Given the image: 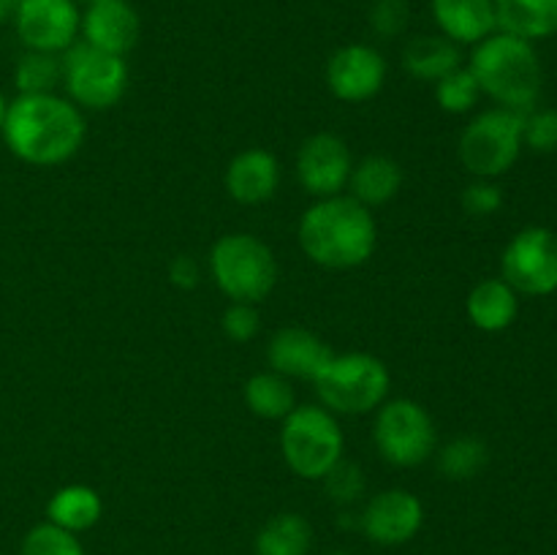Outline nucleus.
<instances>
[{"label":"nucleus","mask_w":557,"mask_h":555,"mask_svg":"<svg viewBox=\"0 0 557 555\" xmlns=\"http://www.w3.org/2000/svg\"><path fill=\"white\" fill-rule=\"evenodd\" d=\"M321 406L337 417H362L373 414L389 400L392 373L386 362L368 351L332 354L313 381Z\"/></svg>","instance_id":"20e7f679"},{"label":"nucleus","mask_w":557,"mask_h":555,"mask_svg":"<svg viewBox=\"0 0 557 555\" xmlns=\"http://www.w3.org/2000/svg\"><path fill=\"white\" fill-rule=\"evenodd\" d=\"M14 85L20 96H41L54 92L63 85V58L52 52H33L25 49L14 65Z\"/></svg>","instance_id":"bb28decb"},{"label":"nucleus","mask_w":557,"mask_h":555,"mask_svg":"<svg viewBox=\"0 0 557 555\" xmlns=\"http://www.w3.org/2000/svg\"><path fill=\"white\" fill-rule=\"evenodd\" d=\"M504 207V190L495 180H476L462 190V210L471 218H493Z\"/></svg>","instance_id":"473e14b6"},{"label":"nucleus","mask_w":557,"mask_h":555,"mask_svg":"<svg viewBox=\"0 0 557 555\" xmlns=\"http://www.w3.org/2000/svg\"><path fill=\"white\" fill-rule=\"evenodd\" d=\"M373 444L381 460L395 468H417L438 449V430L422 403L395 397L375 408Z\"/></svg>","instance_id":"6e6552de"},{"label":"nucleus","mask_w":557,"mask_h":555,"mask_svg":"<svg viewBox=\"0 0 557 555\" xmlns=\"http://www.w3.org/2000/svg\"><path fill=\"white\" fill-rule=\"evenodd\" d=\"M103 517V498L90 484H65L47 501V520L71 533H85Z\"/></svg>","instance_id":"412c9836"},{"label":"nucleus","mask_w":557,"mask_h":555,"mask_svg":"<svg viewBox=\"0 0 557 555\" xmlns=\"http://www.w3.org/2000/svg\"><path fill=\"white\" fill-rule=\"evenodd\" d=\"M498 30L525 41L557 36V0H495Z\"/></svg>","instance_id":"4be33fe9"},{"label":"nucleus","mask_w":557,"mask_h":555,"mask_svg":"<svg viewBox=\"0 0 557 555\" xmlns=\"http://www.w3.org/2000/svg\"><path fill=\"white\" fill-rule=\"evenodd\" d=\"M297 180L313 199L337 196L348 188L354 158L346 141L330 131L308 136L297 152Z\"/></svg>","instance_id":"4468645a"},{"label":"nucleus","mask_w":557,"mask_h":555,"mask_svg":"<svg viewBox=\"0 0 557 555\" xmlns=\"http://www.w3.org/2000/svg\"><path fill=\"white\" fill-rule=\"evenodd\" d=\"M389 65L370 44H346L326 60V87L343 103H364L379 96L386 85Z\"/></svg>","instance_id":"ddd939ff"},{"label":"nucleus","mask_w":557,"mask_h":555,"mask_svg":"<svg viewBox=\"0 0 557 555\" xmlns=\"http://www.w3.org/2000/svg\"><path fill=\"white\" fill-rule=\"evenodd\" d=\"M411 22L408 0H373L370 5V27L379 38H397Z\"/></svg>","instance_id":"2f4dec72"},{"label":"nucleus","mask_w":557,"mask_h":555,"mask_svg":"<svg viewBox=\"0 0 557 555\" xmlns=\"http://www.w3.org/2000/svg\"><path fill=\"white\" fill-rule=\"evenodd\" d=\"M430 11L441 36L457 47H476L482 38L498 30L495 0H430Z\"/></svg>","instance_id":"a211bd4d"},{"label":"nucleus","mask_w":557,"mask_h":555,"mask_svg":"<svg viewBox=\"0 0 557 555\" xmlns=\"http://www.w3.org/2000/svg\"><path fill=\"white\" fill-rule=\"evenodd\" d=\"M169 281H172V286H177L180 292H190V288H196L201 283V267L199 261L194 259V256H174L172 264H169Z\"/></svg>","instance_id":"f704fd0d"},{"label":"nucleus","mask_w":557,"mask_h":555,"mask_svg":"<svg viewBox=\"0 0 557 555\" xmlns=\"http://www.w3.org/2000/svg\"><path fill=\"white\" fill-rule=\"evenodd\" d=\"M403 188V166L395 158L384 152L364 156L362 161H354L348 190L354 199L364 207H384L400 194Z\"/></svg>","instance_id":"aec40b11"},{"label":"nucleus","mask_w":557,"mask_h":555,"mask_svg":"<svg viewBox=\"0 0 557 555\" xmlns=\"http://www.w3.org/2000/svg\"><path fill=\"white\" fill-rule=\"evenodd\" d=\"M479 98H482V87H479L476 76L471 74L468 65L449 71L435 82V101L446 114H468L476 109Z\"/></svg>","instance_id":"cd10ccee"},{"label":"nucleus","mask_w":557,"mask_h":555,"mask_svg":"<svg viewBox=\"0 0 557 555\" xmlns=\"http://www.w3.org/2000/svg\"><path fill=\"white\" fill-rule=\"evenodd\" d=\"M20 555H87L79 536L52 522H38L22 536Z\"/></svg>","instance_id":"c85d7f7f"},{"label":"nucleus","mask_w":557,"mask_h":555,"mask_svg":"<svg viewBox=\"0 0 557 555\" xmlns=\"http://www.w3.org/2000/svg\"><path fill=\"white\" fill-rule=\"evenodd\" d=\"M5 109H9V101H5L3 90H0V131H3V123H5Z\"/></svg>","instance_id":"e433bc0d"},{"label":"nucleus","mask_w":557,"mask_h":555,"mask_svg":"<svg viewBox=\"0 0 557 555\" xmlns=\"http://www.w3.org/2000/svg\"><path fill=\"white\" fill-rule=\"evenodd\" d=\"M500 278L525 297L557 292V234L547 226H525L500 254Z\"/></svg>","instance_id":"9d476101"},{"label":"nucleus","mask_w":557,"mask_h":555,"mask_svg":"<svg viewBox=\"0 0 557 555\" xmlns=\"http://www.w3.org/2000/svg\"><path fill=\"white\" fill-rule=\"evenodd\" d=\"M332 348L315 332L302 326H283L267 343V362L270 370L286 379H302L313 384L315 375L332 359Z\"/></svg>","instance_id":"2eb2a0df"},{"label":"nucleus","mask_w":557,"mask_h":555,"mask_svg":"<svg viewBox=\"0 0 557 555\" xmlns=\"http://www.w3.org/2000/svg\"><path fill=\"white\" fill-rule=\"evenodd\" d=\"M522 123L525 114L493 107L479 112L462 128L457 156L462 169L476 180H498L509 172L522 152Z\"/></svg>","instance_id":"0eeeda50"},{"label":"nucleus","mask_w":557,"mask_h":555,"mask_svg":"<svg viewBox=\"0 0 557 555\" xmlns=\"http://www.w3.org/2000/svg\"><path fill=\"white\" fill-rule=\"evenodd\" d=\"M435 462L438 471L451 482H468L479 477L490 462V449L476 435H457L449 444L435 449Z\"/></svg>","instance_id":"a878e982"},{"label":"nucleus","mask_w":557,"mask_h":555,"mask_svg":"<svg viewBox=\"0 0 557 555\" xmlns=\"http://www.w3.org/2000/svg\"><path fill=\"white\" fill-rule=\"evenodd\" d=\"M141 33L139 14L128 0H112V3H90L82 14L79 41L101 49L109 54H125L136 47Z\"/></svg>","instance_id":"dca6fc26"},{"label":"nucleus","mask_w":557,"mask_h":555,"mask_svg":"<svg viewBox=\"0 0 557 555\" xmlns=\"http://www.w3.org/2000/svg\"><path fill=\"white\" fill-rule=\"evenodd\" d=\"M245 406L250 414L270 422H283L288 414L297 408V392L292 379L275 373V370H261L245 381Z\"/></svg>","instance_id":"b1692460"},{"label":"nucleus","mask_w":557,"mask_h":555,"mask_svg":"<svg viewBox=\"0 0 557 555\" xmlns=\"http://www.w3.org/2000/svg\"><path fill=\"white\" fill-rule=\"evenodd\" d=\"M11 20L22 47L33 52L63 54L79 41L82 11L76 0H20Z\"/></svg>","instance_id":"9b49d317"},{"label":"nucleus","mask_w":557,"mask_h":555,"mask_svg":"<svg viewBox=\"0 0 557 555\" xmlns=\"http://www.w3.org/2000/svg\"><path fill=\"white\" fill-rule=\"evenodd\" d=\"M281 452L288 471L305 482H321L346 457V435L337 414L321 403L294 408L281 422Z\"/></svg>","instance_id":"39448f33"},{"label":"nucleus","mask_w":557,"mask_h":555,"mask_svg":"<svg viewBox=\"0 0 557 555\" xmlns=\"http://www.w3.org/2000/svg\"><path fill=\"white\" fill-rule=\"evenodd\" d=\"M424 526V504L417 493L403 488L370 495L359 511V531L379 547L408 544Z\"/></svg>","instance_id":"f8f14e48"},{"label":"nucleus","mask_w":557,"mask_h":555,"mask_svg":"<svg viewBox=\"0 0 557 555\" xmlns=\"http://www.w3.org/2000/svg\"><path fill=\"white\" fill-rule=\"evenodd\" d=\"M221 326L228 341L250 343L261 330L259 308L250 303H228V308L223 310Z\"/></svg>","instance_id":"72a5a7b5"},{"label":"nucleus","mask_w":557,"mask_h":555,"mask_svg":"<svg viewBox=\"0 0 557 555\" xmlns=\"http://www.w3.org/2000/svg\"><path fill=\"white\" fill-rule=\"evenodd\" d=\"M11 156L27 166L52 169L71 161L87 136L85 112L58 92L16 96L5 109L3 131Z\"/></svg>","instance_id":"f257e3e1"},{"label":"nucleus","mask_w":557,"mask_h":555,"mask_svg":"<svg viewBox=\"0 0 557 555\" xmlns=\"http://www.w3.org/2000/svg\"><path fill=\"white\" fill-rule=\"evenodd\" d=\"M468 69L476 76L482 96L511 112H531L542 96V60L525 38L495 30L473 47Z\"/></svg>","instance_id":"7ed1b4c3"},{"label":"nucleus","mask_w":557,"mask_h":555,"mask_svg":"<svg viewBox=\"0 0 557 555\" xmlns=\"http://www.w3.org/2000/svg\"><path fill=\"white\" fill-rule=\"evenodd\" d=\"M462 52L455 41L441 33L433 36H413L403 49V69L417 82H438L449 71L460 69Z\"/></svg>","instance_id":"5701e85b"},{"label":"nucleus","mask_w":557,"mask_h":555,"mask_svg":"<svg viewBox=\"0 0 557 555\" xmlns=\"http://www.w3.org/2000/svg\"><path fill=\"white\" fill-rule=\"evenodd\" d=\"M313 547V528L297 511H281L259 528L253 539L256 555H308Z\"/></svg>","instance_id":"393cba45"},{"label":"nucleus","mask_w":557,"mask_h":555,"mask_svg":"<svg viewBox=\"0 0 557 555\" xmlns=\"http://www.w3.org/2000/svg\"><path fill=\"white\" fill-rule=\"evenodd\" d=\"M210 275L228 303L259 305L277 286V259L256 234H223L210 248Z\"/></svg>","instance_id":"423d86ee"},{"label":"nucleus","mask_w":557,"mask_h":555,"mask_svg":"<svg viewBox=\"0 0 557 555\" xmlns=\"http://www.w3.org/2000/svg\"><path fill=\"white\" fill-rule=\"evenodd\" d=\"M302 254L324 270H357L379 245V226L370 207L351 194L315 199L297 226Z\"/></svg>","instance_id":"f03ea898"},{"label":"nucleus","mask_w":557,"mask_h":555,"mask_svg":"<svg viewBox=\"0 0 557 555\" xmlns=\"http://www.w3.org/2000/svg\"><path fill=\"white\" fill-rule=\"evenodd\" d=\"M326 555H351V553H346V550H332V553H326Z\"/></svg>","instance_id":"4c0bfd02"},{"label":"nucleus","mask_w":557,"mask_h":555,"mask_svg":"<svg viewBox=\"0 0 557 555\" xmlns=\"http://www.w3.org/2000/svg\"><path fill=\"white\" fill-rule=\"evenodd\" d=\"M522 145L533 152H557V109H531L522 123Z\"/></svg>","instance_id":"7c9ffc66"},{"label":"nucleus","mask_w":557,"mask_h":555,"mask_svg":"<svg viewBox=\"0 0 557 555\" xmlns=\"http://www.w3.org/2000/svg\"><path fill=\"white\" fill-rule=\"evenodd\" d=\"M321 482H324L330 501H335V504L343 506V509L359 504L364 495V488H368V479H364L362 468H359L357 462L346 460V457H343V460L337 462V466L332 468Z\"/></svg>","instance_id":"c756f323"},{"label":"nucleus","mask_w":557,"mask_h":555,"mask_svg":"<svg viewBox=\"0 0 557 555\" xmlns=\"http://www.w3.org/2000/svg\"><path fill=\"white\" fill-rule=\"evenodd\" d=\"M63 87L69 101L85 112H103L120 103L128 90V63L120 54L101 52L85 41H76L63 54Z\"/></svg>","instance_id":"1a4fd4ad"},{"label":"nucleus","mask_w":557,"mask_h":555,"mask_svg":"<svg viewBox=\"0 0 557 555\" xmlns=\"http://www.w3.org/2000/svg\"><path fill=\"white\" fill-rule=\"evenodd\" d=\"M90 3H112V0H87V5Z\"/></svg>","instance_id":"58836bf2"},{"label":"nucleus","mask_w":557,"mask_h":555,"mask_svg":"<svg viewBox=\"0 0 557 555\" xmlns=\"http://www.w3.org/2000/svg\"><path fill=\"white\" fill-rule=\"evenodd\" d=\"M223 185H226V194L237 205H264V201H270L277 194V185H281V161L275 158V152L264 150V147H248V150L237 152L228 161L226 174H223Z\"/></svg>","instance_id":"f3484780"},{"label":"nucleus","mask_w":557,"mask_h":555,"mask_svg":"<svg viewBox=\"0 0 557 555\" xmlns=\"http://www.w3.org/2000/svg\"><path fill=\"white\" fill-rule=\"evenodd\" d=\"M466 313L476 330L504 332L520 316V294L504 278H484L468 294Z\"/></svg>","instance_id":"6ab92c4d"},{"label":"nucleus","mask_w":557,"mask_h":555,"mask_svg":"<svg viewBox=\"0 0 557 555\" xmlns=\"http://www.w3.org/2000/svg\"><path fill=\"white\" fill-rule=\"evenodd\" d=\"M16 3H20V0H0V27H3L11 16H14Z\"/></svg>","instance_id":"c9c22d12"}]
</instances>
